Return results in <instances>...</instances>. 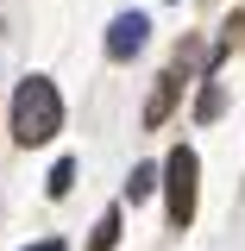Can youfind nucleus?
<instances>
[{
    "label": "nucleus",
    "mask_w": 245,
    "mask_h": 251,
    "mask_svg": "<svg viewBox=\"0 0 245 251\" xmlns=\"http://www.w3.org/2000/svg\"><path fill=\"white\" fill-rule=\"evenodd\" d=\"M63 132V94L51 75H26L13 88V138L19 145H51Z\"/></svg>",
    "instance_id": "obj_1"
},
{
    "label": "nucleus",
    "mask_w": 245,
    "mask_h": 251,
    "mask_svg": "<svg viewBox=\"0 0 245 251\" xmlns=\"http://www.w3.org/2000/svg\"><path fill=\"white\" fill-rule=\"evenodd\" d=\"M195 176H201V163H195L189 145H176V151L163 157V201H170V226H189V220H195Z\"/></svg>",
    "instance_id": "obj_2"
},
{
    "label": "nucleus",
    "mask_w": 245,
    "mask_h": 251,
    "mask_svg": "<svg viewBox=\"0 0 245 251\" xmlns=\"http://www.w3.org/2000/svg\"><path fill=\"white\" fill-rule=\"evenodd\" d=\"M145 38H151V19H145V13H120V19L107 25V57H113V63L138 57V50H145Z\"/></svg>",
    "instance_id": "obj_3"
},
{
    "label": "nucleus",
    "mask_w": 245,
    "mask_h": 251,
    "mask_svg": "<svg viewBox=\"0 0 245 251\" xmlns=\"http://www.w3.org/2000/svg\"><path fill=\"white\" fill-rule=\"evenodd\" d=\"M113 245H120V207H107L101 226H94V239H88V251H113Z\"/></svg>",
    "instance_id": "obj_4"
},
{
    "label": "nucleus",
    "mask_w": 245,
    "mask_h": 251,
    "mask_svg": "<svg viewBox=\"0 0 245 251\" xmlns=\"http://www.w3.org/2000/svg\"><path fill=\"white\" fill-rule=\"evenodd\" d=\"M151 188H157V170H151V163H138V170L126 176V195H132V201H145Z\"/></svg>",
    "instance_id": "obj_5"
},
{
    "label": "nucleus",
    "mask_w": 245,
    "mask_h": 251,
    "mask_svg": "<svg viewBox=\"0 0 245 251\" xmlns=\"http://www.w3.org/2000/svg\"><path fill=\"white\" fill-rule=\"evenodd\" d=\"M44 188H51V195H69V188H76V163L63 157L57 170H51V182H44Z\"/></svg>",
    "instance_id": "obj_6"
},
{
    "label": "nucleus",
    "mask_w": 245,
    "mask_h": 251,
    "mask_svg": "<svg viewBox=\"0 0 245 251\" xmlns=\"http://www.w3.org/2000/svg\"><path fill=\"white\" fill-rule=\"evenodd\" d=\"M195 113H201V120H214V113H220V88H201V107H195Z\"/></svg>",
    "instance_id": "obj_7"
},
{
    "label": "nucleus",
    "mask_w": 245,
    "mask_h": 251,
    "mask_svg": "<svg viewBox=\"0 0 245 251\" xmlns=\"http://www.w3.org/2000/svg\"><path fill=\"white\" fill-rule=\"evenodd\" d=\"M26 251H69L63 239H38V245H26Z\"/></svg>",
    "instance_id": "obj_8"
}]
</instances>
